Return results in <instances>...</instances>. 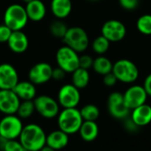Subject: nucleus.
<instances>
[{
  "mask_svg": "<svg viewBox=\"0 0 151 151\" xmlns=\"http://www.w3.org/2000/svg\"><path fill=\"white\" fill-rule=\"evenodd\" d=\"M46 137L41 125L31 123L23 126L19 140L26 150L39 151L46 145Z\"/></svg>",
  "mask_w": 151,
  "mask_h": 151,
  "instance_id": "nucleus-1",
  "label": "nucleus"
},
{
  "mask_svg": "<svg viewBox=\"0 0 151 151\" xmlns=\"http://www.w3.org/2000/svg\"><path fill=\"white\" fill-rule=\"evenodd\" d=\"M58 129L65 132L68 135L79 133V130L83 123V118L80 109L77 108L63 109L58 115Z\"/></svg>",
  "mask_w": 151,
  "mask_h": 151,
  "instance_id": "nucleus-2",
  "label": "nucleus"
},
{
  "mask_svg": "<svg viewBox=\"0 0 151 151\" xmlns=\"http://www.w3.org/2000/svg\"><path fill=\"white\" fill-rule=\"evenodd\" d=\"M28 20L25 6L19 4H10L4 12V24L12 31L22 30L27 25Z\"/></svg>",
  "mask_w": 151,
  "mask_h": 151,
  "instance_id": "nucleus-3",
  "label": "nucleus"
},
{
  "mask_svg": "<svg viewBox=\"0 0 151 151\" xmlns=\"http://www.w3.org/2000/svg\"><path fill=\"white\" fill-rule=\"evenodd\" d=\"M65 45L71 47L77 53H84L89 46V37L87 31L78 26L68 28L64 38Z\"/></svg>",
  "mask_w": 151,
  "mask_h": 151,
  "instance_id": "nucleus-4",
  "label": "nucleus"
},
{
  "mask_svg": "<svg viewBox=\"0 0 151 151\" xmlns=\"http://www.w3.org/2000/svg\"><path fill=\"white\" fill-rule=\"evenodd\" d=\"M112 72L116 76L118 81L124 84L134 83L140 75L136 64L127 59H120L113 63Z\"/></svg>",
  "mask_w": 151,
  "mask_h": 151,
  "instance_id": "nucleus-5",
  "label": "nucleus"
},
{
  "mask_svg": "<svg viewBox=\"0 0 151 151\" xmlns=\"http://www.w3.org/2000/svg\"><path fill=\"white\" fill-rule=\"evenodd\" d=\"M56 61L58 67L61 68L66 73L72 74L80 67V55L79 53L65 44L58 49Z\"/></svg>",
  "mask_w": 151,
  "mask_h": 151,
  "instance_id": "nucleus-6",
  "label": "nucleus"
},
{
  "mask_svg": "<svg viewBox=\"0 0 151 151\" xmlns=\"http://www.w3.org/2000/svg\"><path fill=\"white\" fill-rule=\"evenodd\" d=\"M33 101L35 112L45 119L55 118L60 112V105L58 100H55L51 96L42 94L36 96Z\"/></svg>",
  "mask_w": 151,
  "mask_h": 151,
  "instance_id": "nucleus-7",
  "label": "nucleus"
},
{
  "mask_svg": "<svg viewBox=\"0 0 151 151\" xmlns=\"http://www.w3.org/2000/svg\"><path fill=\"white\" fill-rule=\"evenodd\" d=\"M23 126L22 119L16 114L4 115L0 120V136L6 140L19 139Z\"/></svg>",
  "mask_w": 151,
  "mask_h": 151,
  "instance_id": "nucleus-8",
  "label": "nucleus"
},
{
  "mask_svg": "<svg viewBox=\"0 0 151 151\" xmlns=\"http://www.w3.org/2000/svg\"><path fill=\"white\" fill-rule=\"evenodd\" d=\"M108 110L111 116L119 120H124L130 115V109L124 101V94L120 92H112L107 101Z\"/></svg>",
  "mask_w": 151,
  "mask_h": 151,
  "instance_id": "nucleus-9",
  "label": "nucleus"
},
{
  "mask_svg": "<svg viewBox=\"0 0 151 151\" xmlns=\"http://www.w3.org/2000/svg\"><path fill=\"white\" fill-rule=\"evenodd\" d=\"M80 89L73 84H65L60 87L58 93V101L63 109L77 108L81 102Z\"/></svg>",
  "mask_w": 151,
  "mask_h": 151,
  "instance_id": "nucleus-10",
  "label": "nucleus"
},
{
  "mask_svg": "<svg viewBox=\"0 0 151 151\" xmlns=\"http://www.w3.org/2000/svg\"><path fill=\"white\" fill-rule=\"evenodd\" d=\"M101 33L111 43H117L125 38L127 28L125 24L119 20H109L102 26Z\"/></svg>",
  "mask_w": 151,
  "mask_h": 151,
  "instance_id": "nucleus-11",
  "label": "nucleus"
},
{
  "mask_svg": "<svg viewBox=\"0 0 151 151\" xmlns=\"http://www.w3.org/2000/svg\"><path fill=\"white\" fill-rule=\"evenodd\" d=\"M52 66L48 62H38L29 69L28 80L35 85H44L52 79Z\"/></svg>",
  "mask_w": 151,
  "mask_h": 151,
  "instance_id": "nucleus-12",
  "label": "nucleus"
},
{
  "mask_svg": "<svg viewBox=\"0 0 151 151\" xmlns=\"http://www.w3.org/2000/svg\"><path fill=\"white\" fill-rule=\"evenodd\" d=\"M123 94L125 103L130 110L146 103L149 97L143 85H134L130 86Z\"/></svg>",
  "mask_w": 151,
  "mask_h": 151,
  "instance_id": "nucleus-13",
  "label": "nucleus"
},
{
  "mask_svg": "<svg viewBox=\"0 0 151 151\" xmlns=\"http://www.w3.org/2000/svg\"><path fill=\"white\" fill-rule=\"evenodd\" d=\"M20 99L12 89H0V112L4 115L16 114Z\"/></svg>",
  "mask_w": 151,
  "mask_h": 151,
  "instance_id": "nucleus-14",
  "label": "nucleus"
},
{
  "mask_svg": "<svg viewBox=\"0 0 151 151\" xmlns=\"http://www.w3.org/2000/svg\"><path fill=\"white\" fill-rule=\"evenodd\" d=\"M17 69L11 63L0 64V89H13L19 82Z\"/></svg>",
  "mask_w": 151,
  "mask_h": 151,
  "instance_id": "nucleus-15",
  "label": "nucleus"
},
{
  "mask_svg": "<svg viewBox=\"0 0 151 151\" xmlns=\"http://www.w3.org/2000/svg\"><path fill=\"white\" fill-rule=\"evenodd\" d=\"M9 49L17 54L25 53L29 46V40L27 36L22 30H15L12 32V35L7 41Z\"/></svg>",
  "mask_w": 151,
  "mask_h": 151,
  "instance_id": "nucleus-16",
  "label": "nucleus"
},
{
  "mask_svg": "<svg viewBox=\"0 0 151 151\" xmlns=\"http://www.w3.org/2000/svg\"><path fill=\"white\" fill-rule=\"evenodd\" d=\"M131 119L139 127H143L151 123V106L144 103L131 110Z\"/></svg>",
  "mask_w": 151,
  "mask_h": 151,
  "instance_id": "nucleus-17",
  "label": "nucleus"
},
{
  "mask_svg": "<svg viewBox=\"0 0 151 151\" xmlns=\"http://www.w3.org/2000/svg\"><path fill=\"white\" fill-rule=\"evenodd\" d=\"M25 8L29 20L35 22L42 20L47 13L46 5L42 0H32L26 4Z\"/></svg>",
  "mask_w": 151,
  "mask_h": 151,
  "instance_id": "nucleus-18",
  "label": "nucleus"
},
{
  "mask_svg": "<svg viewBox=\"0 0 151 151\" xmlns=\"http://www.w3.org/2000/svg\"><path fill=\"white\" fill-rule=\"evenodd\" d=\"M69 143V135L60 129L54 130L47 134L46 145L54 149L55 150H61L65 149Z\"/></svg>",
  "mask_w": 151,
  "mask_h": 151,
  "instance_id": "nucleus-19",
  "label": "nucleus"
},
{
  "mask_svg": "<svg viewBox=\"0 0 151 151\" xmlns=\"http://www.w3.org/2000/svg\"><path fill=\"white\" fill-rule=\"evenodd\" d=\"M12 90L20 101H33L37 96L36 86L29 80L19 81Z\"/></svg>",
  "mask_w": 151,
  "mask_h": 151,
  "instance_id": "nucleus-20",
  "label": "nucleus"
},
{
  "mask_svg": "<svg viewBox=\"0 0 151 151\" xmlns=\"http://www.w3.org/2000/svg\"><path fill=\"white\" fill-rule=\"evenodd\" d=\"M73 10L72 0H51L50 11L54 17L58 20L67 18Z\"/></svg>",
  "mask_w": 151,
  "mask_h": 151,
  "instance_id": "nucleus-21",
  "label": "nucleus"
},
{
  "mask_svg": "<svg viewBox=\"0 0 151 151\" xmlns=\"http://www.w3.org/2000/svg\"><path fill=\"white\" fill-rule=\"evenodd\" d=\"M79 133L81 138L86 142H94L99 134V127L96 121H83Z\"/></svg>",
  "mask_w": 151,
  "mask_h": 151,
  "instance_id": "nucleus-22",
  "label": "nucleus"
},
{
  "mask_svg": "<svg viewBox=\"0 0 151 151\" xmlns=\"http://www.w3.org/2000/svg\"><path fill=\"white\" fill-rule=\"evenodd\" d=\"M90 82V74L88 69L79 67L72 73V84L78 89L86 88Z\"/></svg>",
  "mask_w": 151,
  "mask_h": 151,
  "instance_id": "nucleus-23",
  "label": "nucleus"
},
{
  "mask_svg": "<svg viewBox=\"0 0 151 151\" xmlns=\"http://www.w3.org/2000/svg\"><path fill=\"white\" fill-rule=\"evenodd\" d=\"M112 68L113 63L111 61L104 55H98L96 59H94L92 69L100 76H104L110 72H112Z\"/></svg>",
  "mask_w": 151,
  "mask_h": 151,
  "instance_id": "nucleus-24",
  "label": "nucleus"
},
{
  "mask_svg": "<svg viewBox=\"0 0 151 151\" xmlns=\"http://www.w3.org/2000/svg\"><path fill=\"white\" fill-rule=\"evenodd\" d=\"M110 45L111 42L103 35L96 37L91 43L92 50L98 55H104V53H106L110 49Z\"/></svg>",
  "mask_w": 151,
  "mask_h": 151,
  "instance_id": "nucleus-25",
  "label": "nucleus"
},
{
  "mask_svg": "<svg viewBox=\"0 0 151 151\" xmlns=\"http://www.w3.org/2000/svg\"><path fill=\"white\" fill-rule=\"evenodd\" d=\"M80 111L84 121H96L100 116V110L95 104H87Z\"/></svg>",
  "mask_w": 151,
  "mask_h": 151,
  "instance_id": "nucleus-26",
  "label": "nucleus"
},
{
  "mask_svg": "<svg viewBox=\"0 0 151 151\" xmlns=\"http://www.w3.org/2000/svg\"><path fill=\"white\" fill-rule=\"evenodd\" d=\"M35 104L34 101H21L18 108L16 115L21 119H27L35 113Z\"/></svg>",
  "mask_w": 151,
  "mask_h": 151,
  "instance_id": "nucleus-27",
  "label": "nucleus"
},
{
  "mask_svg": "<svg viewBox=\"0 0 151 151\" xmlns=\"http://www.w3.org/2000/svg\"><path fill=\"white\" fill-rule=\"evenodd\" d=\"M67 29H68V27L66 26V24L62 20H58V19L52 21L50 23V34L54 37L59 38V39L64 38Z\"/></svg>",
  "mask_w": 151,
  "mask_h": 151,
  "instance_id": "nucleus-28",
  "label": "nucleus"
},
{
  "mask_svg": "<svg viewBox=\"0 0 151 151\" xmlns=\"http://www.w3.org/2000/svg\"><path fill=\"white\" fill-rule=\"evenodd\" d=\"M136 28L140 33L146 36H151V14H144L138 18Z\"/></svg>",
  "mask_w": 151,
  "mask_h": 151,
  "instance_id": "nucleus-29",
  "label": "nucleus"
},
{
  "mask_svg": "<svg viewBox=\"0 0 151 151\" xmlns=\"http://www.w3.org/2000/svg\"><path fill=\"white\" fill-rule=\"evenodd\" d=\"M2 151H26L19 140H6Z\"/></svg>",
  "mask_w": 151,
  "mask_h": 151,
  "instance_id": "nucleus-30",
  "label": "nucleus"
},
{
  "mask_svg": "<svg viewBox=\"0 0 151 151\" xmlns=\"http://www.w3.org/2000/svg\"><path fill=\"white\" fill-rule=\"evenodd\" d=\"M12 30L6 26L5 24H1L0 25V43L4 44V43H7V41L9 40L11 35H12Z\"/></svg>",
  "mask_w": 151,
  "mask_h": 151,
  "instance_id": "nucleus-31",
  "label": "nucleus"
},
{
  "mask_svg": "<svg viewBox=\"0 0 151 151\" xmlns=\"http://www.w3.org/2000/svg\"><path fill=\"white\" fill-rule=\"evenodd\" d=\"M94 59L88 54H82L80 56V67L85 69H89L92 68Z\"/></svg>",
  "mask_w": 151,
  "mask_h": 151,
  "instance_id": "nucleus-32",
  "label": "nucleus"
},
{
  "mask_svg": "<svg viewBox=\"0 0 151 151\" xmlns=\"http://www.w3.org/2000/svg\"><path fill=\"white\" fill-rule=\"evenodd\" d=\"M120 6L127 11H133L139 5V0H119Z\"/></svg>",
  "mask_w": 151,
  "mask_h": 151,
  "instance_id": "nucleus-33",
  "label": "nucleus"
},
{
  "mask_svg": "<svg viewBox=\"0 0 151 151\" xmlns=\"http://www.w3.org/2000/svg\"><path fill=\"white\" fill-rule=\"evenodd\" d=\"M103 82H104V85H106L107 87H112L119 81H118L116 76L113 74V72H110V73L103 76Z\"/></svg>",
  "mask_w": 151,
  "mask_h": 151,
  "instance_id": "nucleus-34",
  "label": "nucleus"
},
{
  "mask_svg": "<svg viewBox=\"0 0 151 151\" xmlns=\"http://www.w3.org/2000/svg\"><path fill=\"white\" fill-rule=\"evenodd\" d=\"M65 74H66V72L65 70H63L61 68H59V67L55 68V69H53V71H52V79L55 81H61L65 78Z\"/></svg>",
  "mask_w": 151,
  "mask_h": 151,
  "instance_id": "nucleus-35",
  "label": "nucleus"
},
{
  "mask_svg": "<svg viewBox=\"0 0 151 151\" xmlns=\"http://www.w3.org/2000/svg\"><path fill=\"white\" fill-rule=\"evenodd\" d=\"M125 120V127H126V129L128 131V132H130V133H134V132H136L140 127L139 126H137L135 124H134V122L131 119V117H127L126 119H124Z\"/></svg>",
  "mask_w": 151,
  "mask_h": 151,
  "instance_id": "nucleus-36",
  "label": "nucleus"
},
{
  "mask_svg": "<svg viewBox=\"0 0 151 151\" xmlns=\"http://www.w3.org/2000/svg\"><path fill=\"white\" fill-rule=\"evenodd\" d=\"M143 87L147 93V94L149 96L151 97V73L149 74L146 78L144 79V82H143Z\"/></svg>",
  "mask_w": 151,
  "mask_h": 151,
  "instance_id": "nucleus-37",
  "label": "nucleus"
},
{
  "mask_svg": "<svg viewBox=\"0 0 151 151\" xmlns=\"http://www.w3.org/2000/svg\"><path fill=\"white\" fill-rule=\"evenodd\" d=\"M39 151H57V150H55L54 149H52V148H50V147H49V146L45 145L43 148H42V149H41Z\"/></svg>",
  "mask_w": 151,
  "mask_h": 151,
  "instance_id": "nucleus-38",
  "label": "nucleus"
},
{
  "mask_svg": "<svg viewBox=\"0 0 151 151\" xmlns=\"http://www.w3.org/2000/svg\"><path fill=\"white\" fill-rule=\"evenodd\" d=\"M23 3H25V4H27V3H29V2H31L32 0H21Z\"/></svg>",
  "mask_w": 151,
  "mask_h": 151,
  "instance_id": "nucleus-39",
  "label": "nucleus"
},
{
  "mask_svg": "<svg viewBox=\"0 0 151 151\" xmlns=\"http://www.w3.org/2000/svg\"><path fill=\"white\" fill-rule=\"evenodd\" d=\"M90 1H97V0H90Z\"/></svg>",
  "mask_w": 151,
  "mask_h": 151,
  "instance_id": "nucleus-40",
  "label": "nucleus"
},
{
  "mask_svg": "<svg viewBox=\"0 0 151 151\" xmlns=\"http://www.w3.org/2000/svg\"><path fill=\"white\" fill-rule=\"evenodd\" d=\"M26 151H29V150H26Z\"/></svg>",
  "mask_w": 151,
  "mask_h": 151,
  "instance_id": "nucleus-41",
  "label": "nucleus"
}]
</instances>
